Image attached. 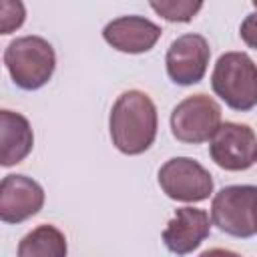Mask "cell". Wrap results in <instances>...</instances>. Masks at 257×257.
Segmentation results:
<instances>
[{"label": "cell", "instance_id": "obj_6", "mask_svg": "<svg viewBox=\"0 0 257 257\" xmlns=\"http://www.w3.org/2000/svg\"><path fill=\"white\" fill-rule=\"evenodd\" d=\"M255 185H229L223 187L211 203V221L219 231L237 237L249 239L255 235L253 225V199Z\"/></svg>", "mask_w": 257, "mask_h": 257}, {"label": "cell", "instance_id": "obj_12", "mask_svg": "<svg viewBox=\"0 0 257 257\" xmlns=\"http://www.w3.org/2000/svg\"><path fill=\"white\" fill-rule=\"evenodd\" d=\"M34 147V133L26 116L14 110H0V165L22 163Z\"/></svg>", "mask_w": 257, "mask_h": 257}, {"label": "cell", "instance_id": "obj_19", "mask_svg": "<svg viewBox=\"0 0 257 257\" xmlns=\"http://www.w3.org/2000/svg\"><path fill=\"white\" fill-rule=\"evenodd\" d=\"M255 161H257V155H255Z\"/></svg>", "mask_w": 257, "mask_h": 257}, {"label": "cell", "instance_id": "obj_16", "mask_svg": "<svg viewBox=\"0 0 257 257\" xmlns=\"http://www.w3.org/2000/svg\"><path fill=\"white\" fill-rule=\"evenodd\" d=\"M239 34H241V38H243V42L247 46L257 50V12L245 16V20L241 22Z\"/></svg>", "mask_w": 257, "mask_h": 257}, {"label": "cell", "instance_id": "obj_3", "mask_svg": "<svg viewBox=\"0 0 257 257\" xmlns=\"http://www.w3.org/2000/svg\"><path fill=\"white\" fill-rule=\"evenodd\" d=\"M213 92L233 110L245 112L257 106V64L245 52H225L211 74Z\"/></svg>", "mask_w": 257, "mask_h": 257}, {"label": "cell", "instance_id": "obj_14", "mask_svg": "<svg viewBox=\"0 0 257 257\" xmlns=\"http://www.w3.org/2000/svg\"><path fill=\"white\" fill-rule=\"evenodd\" d=\"M205 0H149L151 8L167 22H191Z\"/></svg>", "mask_w": 257, "mask_h": 257}, {"label": "cell", "instance_id": "obj_9", "mask_svg": "<svg viewBox=\"0 0 257 257\" xmlns=\"http://www.w3.org/2000/svg\"><path fill=\"white\" fill-rule=\"evenodd\" d=\"M44 205V189L26 175H6L0 183V219L4 223H22Z\"/></svg>", "mask_w": 257, "mask_h": 257}, {"label": "cell", "instance_id": "obj_15", "mask_svg": "<svg viewBox=\"0 0 257 257\" xmlns=\"http://www.w3.org/2000/svg\"><path fill=\"white\" fill-rule=\"evenodd\" d=\"M0 12H2V18H0L2 34H10L18 30L26 20V8L22 0H0Z\"/></svg>", "mask_w": 257, "mask_h": 257}, {"label": "cell", "instance_id": "obj_5", "mask_svg": "<svg viewBox=\"0 0 257 257\" xmlns=\"http://www.w3.org/2000/svg\"><path fill=\"white\" fill-rule=\"evenodd\" d=\"M159 185L173 201L199 203L211 197V173L191 157H173L159 169Z\"/></svg>", "mask_w": 257, "mask_h": 257}, {"label": "cell", "instance_id": "obj_2", "mask_svg": "<svg viewBox=\"0 0 257 257\" xmlns=\"http://www.w3.org/2000/svg\"><path fill=\"white\" fill-rule=\"evenodd\" d=\"M4 64L18 88L38 90L52 78L56 68V54L46 38L20 36L6 46Z\"/></svg>", "mask_w": 257, "mask_h": 257}, {"label": "cell", "instance_id": "obj_4", "mask_svg": "<svg viewBox=\"0 0 257 257\" xmlns=\"http://www.w3.org/2000/svg\"><path fill=\"white\" fill-rule=\"evenodd\" d=\"M221 124V106L207 94H193L181 100L171 112V133L177 141L199 145L211 141Z\"/></svg>", "mask_w": 257, "mask_h": 257}, {"label": "cell", "instance_id": "obj_7", "mask_svg": "<svg viewBox=\"0 0 257 257\" xmlns=\"http://www.w3.org/2000/svg\"><path fill=\"white\" fill-rule=\"evenodd\" d=\"M209 155L225 171H245L255 163L257 137L249 124L221 122L209 141Z\"/></svg>", "mask_w": 257, "mask_h": 257}, {"label": "cell", "instance_id": "obj_18", "mask_svg": "<svg viewBox=\"0 0 257 257\" xmlns=\"http://www.w3.org/2000/svg\"><path fill=\"white\" fill-rule=\"evenodd\" d=\"M251 2H253V6H255V8H257V0H251Z\"/></svg>", "mask_w": 257, "mask_h": 257}, {"label": "cell", "instance_id": "obj_17", "mask_svg": "<svg viewBox=\"0 0 257 257\" xmlns=\"http://www.w3.org/2000/svg\"><path fill=\"white\" fill-rule=\"evenodd\" d=\"M253 225H255V233H257V191H255V199H253Z\"/></svg>", "mask_w": 257, "mask_h": 257}, {"label": "cell", "instance_id": "obj_10", "mask_svg": "<svg viewBox=\"0 0 257 257\" xmlns=\"http://www.w3.org/2000/svg\"><path fill=\"white\" fill-rule=\"evenodd\" d=\"M211 217L207 211L197 207H181L163 231V243L171 253L187 255L199 249V245L211 233Z\"/></svg>", "mask_w": 257, "mask_h": 257}, {"label": "cell", "instance_id": "obj_11", "mask_svg": "<svg viewBox=\"0 0 257 257\" xmlns=\"http://www.w3.org/2000/svg\"><path fill=\"white\" fill-rule=\"evenodd\" d=\"M161 32V26L145 16H118L102 28V38L118 52L141 54L157 44Z\"/></svg>", "mask_w": 257, "mask_h": 257}, {"label": "cell", "instance_id": "obj_13", "mask_svg": "<svg viewBox=\"0 0 257 257\" xmlns=\"http://www.w3.org/2000/svg\"><path fill=\"white\" fill-rule=\"evenodd\" d=\"M66 237L54 225H38L18 243V257H64Z\"/></svg>", "mask_w": 257, "mask_h": 257}, {"label": "cell", "instance_id": "obj_8", "mask_svg": "<svg viewBox=\"0 0 257 257\" xmlns=\"http://www.w3.org/2000/svg\"><path fill=\"white\" fill-rule=\"evenodd\" d=\"M211 58V48L201 34H183L175 38L167 50V74L175 84L191 86L203 80Z\"/></svg>", "mask_w": 257, "mask_h": 257}, {"label": "cell", "instance_id": "obj_1", "mask_svg": "<svg viewBox=\"0 0 257 257\" xmlns=\"http://www.w3.org/2000/svg\"><path fill=\"white\" fill-rule=\"evenodd\" d=\"M108 128L112 145L122 155H141L151 149L157 139L159 116L151 96L143 90L122 92L108 116Z\"/></svg>", "mask_w": 257, "mask_h": 257}]
</instances>
